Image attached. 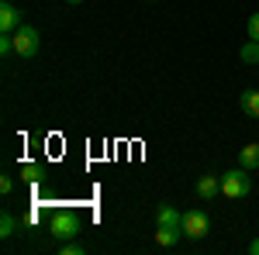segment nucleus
I'll list each match as a JSON object with an SVG mask.
<instances>
[{
	"mask_svg": "<svg viewBox=\"0 0 259 255\" xmlns=\"http://www.w3.org/2000/svg\"><path fill=\"white\" fill-rule=\"evenodd\" d=\"M180 221H183V214H180L173 203H159V211H156V224H177V228H180Z\"/></svg>",
	"mask_w": 259,
	"mask_h": 255,
	"instance_id": "nucleus-10",
	"label": "nucleus"
},
{
	"mask_svg": "<svg viewBox=\"0 0 259 255\" xmlns=\"http://www.w3.org/2000/svg\"><path fill=\"white\" fill-rule=\"evenodd\" d=\"M14 190V179L11 176H0V193H11Z\"/></svg>",
	"mask_w": 259,
	"mask_h": 255,
	"instance_id": "nucleus-17",
	"label": "nucleus"
},
{
	"mask_svg": "<svg viewBox=\"0 0 259 255\" xmlns=\"http://www.w3.org/2000/svg\"><path fill=\"white\" fill-rule=\"evenodd\" d=\"M21 24H24V21H21V11L11 0H4V4H0V31H4V35H14Z\"/></svg>",
	"mask_w": 259,
	"mask_h": 255,
	"instance_id": "nucleus-5",
	"label": "nucleus"
},
{
	"mask_svg": "<svg viewBox=\"0 0 259 255\" xmlns=\"http://www.w3.org/2000/svg\"><path fill=\"white\" fill-rule=\"evenodd\" d=\"M49 235L56 238V241H69V238L80 235V217L76 214H56L52 221H49Z\"/></svg>",
	"mask_w": 259,
	"mask_h": 255,
	"instance_id": "nucleus-4",
	"label": "nucleus"
},
{
	"mask_svg": "<svg viewBox=\"0 0 259 255\" xmlns=\"http://www.w3.org/2000/svg\"><path fill=\"white\" fill-rule=\"evenodd\" d=\"M239 107H242V114H249V118L259 121V90H242Z\"/></svg>",
	"mask_w": 259,
	"mask_h": 255,
	"instance_id": "nucleus-9",
	"label": "nucleus"
},
{
	"mask_svg": "<svg viewBox=\"0 0 259 255\" xmlns=\"http://www.w3.org/2000/svg\"><path fill=\"white\" fill-rule=\"evenodd\" d=\"M180 228H183V238L200 241V238H207V231H211V217L204 214V211H187L183 221H180Z\"/></svg>",
	"mask_w": 259,
	"mask_h": 255,
	"instance_id": "nucleus-3",
	"label": "nucleus"
},
{
	"mask_svg": "<svg viewBox=\"0 0 259 255\" xmlns=\"http://www.w3.org/2000/svg\"><path fill=\"white\" fill-rule=\"evenodd\" d=\"M38 48H41V35L31 24H21L18 31H14V52H18L21 59H35Z\"/></svg>",
	"mask_w": 259,
	"mask_h": 255,
	"instance_id": "nucleus-2",
	"label": "nucleus"
},
{
	"mask_svg": "<svg viewBox=\"0 0 259 255\" xmlns=\"http://www.w3.org/2000/svg\"><path fill=\"white\" fill-rule=\"evenodd\" d=\"M245 31H249V38L259 41V11L256 14H249V24H245Z\"/></svg>",
	"mask_w": 259,
	"mask_h": 255,
	"instance_id": "nucleus-15",
	"label": "nucleus"
},
{
	"mask_svg": "<svg viewBox=\"0 0 259 255\" xmlns=\"http://www.w3.org/2000/svg\"><path fill=\"white\" fill-rule=\"evenodd\" d=\"M83 252H87V248H83L76 238H69V241H62V245H59V255H83Z\"/></svg>",
	"mask_w": 259,
	"mask_h": 255,
	"instance_id": "nucleus-14",
	"label": "nucleus"
},
{
	"mask_svg": "<svg viewBox=\"0 0 259 255\" xmlns=\"http://www.w3.org/2000/svg\"><path fill=\"white\" fill-rule=\"evenodd\" d=\"M41 176H45V169H41L38 162H21V179L24 183H38Z\"/></svg>",
	"mask_w": 259,
	"mask_h": 255,
	"instance_id": "nucleus-12",
	"label": "nucleus"
},
{
	"mask_svg": "<svg viewBox=\"0 0 259 255\" xmlns=\"http://www.w3.org/2000/svg\"><path fill=\"white\" fill-rule=\"evenodd\" d=\"M239 56H242V62H245V66H256V62H259V41L249 38V41L239 48Z\"/></svg>",
	"mask_w": 259,
	"mask_h": 255,
	"instance_id": "nucleus-13",
	"label": "nucleus"
},
{
	"mask_svg": "<svg viewBox=\"0 0 259 255\" xmlns=\"http://www.w3.org/2000/svg\"><path fill=\"white\" fill-rule=\"evenodd\" d=\"M221 193V176H214V173H204V176H197V196L200 200H214V196Z\"/></svg>",
	"mask_w": 259,
	"mask_h": 255,
	"instance_id": "nucleus-6",
	"label": "nucleus"
},
{
	"mask_svg": "<svg viewBox=\"0 0 259 255\" xmlns=\"http://www.w3.org/2000/svg\"><path fill=\"white\" fill-rule=\"evenodd\" d=\"M69 4H80V0H69Z\"/></svg>",
	"mask_w": 259,
	"mask_h": 255,
	"instance_id": "nucleus-19",
	"label": "nucleus"
},
{
	"mask_svg": "<svg viewBox=\"0 0 259 255\" xmlns=\"http://www.w3.org/2000/svg\"><path fill=\"white\" fill-rule=\"evenodd\" d=\"M249 169H228V173H221V196H228V200H242V196H249L252 190V183L245 176Z\"/></svg>",
	"mask_w": 259,
	"mask_h": 255,
	"instance_id": "nucleus-1",
	"label": "nucleus"
},
{
	"mask_svg": "<svg viewBox=\"0 0 259 255\" xmlns=\"http://www.w3.org/2000/svg\"><path fill=\"white\" fill-rule=\"evenodd\" d=\"M180 238H183V228H177V224H156V245L159 248H173Z\"/></svg>",
	"mask_w": 259,
	"mask_h": 255,
	"instance_id": "nucleus-7",
	"label": "nucleus"
},
{
	"mask_svg": "<svg viewBox=\"0 0 259 255\" xmlns=\"http://www.w3.org/2000/svg\"><path fill=\"white\" fill-rule=\"evenodd\" d=\"M14 52V35H4L0 31V56H11Z\"/></svg>",
	"mask_w": 259,
	"mask_h": 255,
	"instance_id": "nucleus-16",
	"label": "nucleus"
},
{
	"mask_svg": "<svg viewBox=\"0 0 259 255\" xmlns=\"http://www.w3.org/2000/svg\"><path fill=\"white\" fill-rule=\"evenodd\" d=\"M239 166L242 169H259V141H249V145H242L239 148Z\"/></svg>",
	"mask_w": 259,
	"mask_h": 255,
	"instance_id": "nucleus-8",
	"label": "nucleus"
},
{
	"mask_svg": "<svg viewBox=\"0 0 259 255\" xmlns=\"http://www.w3.org/2000/svg\"><path fill=\"white\" fill-rule=\"evenodd\" d=\"M14 235H18V217L11 211H4L0 214V238H14Z\"/></svg>",
	"mask_w": 259,
	"mask_h": 255,
	"instance_id": "nucleus-11",
	"label": "nucleus"
},
{
	"mask_svg": "<svg viewBox=\"0 0 259 255\" xmlns=\"http://www.w3.org/2000/svg\"><path fill=\"white\" fill-rule=\"evenodd\" d=\"M249 255H259V238H252V241H249Z\"/></svg>",
	"mask_w": 259,
	"mask_h": 255,
	"instance_id": "nucleus-18",
	"label": "nucleus"
}]
</instances>
